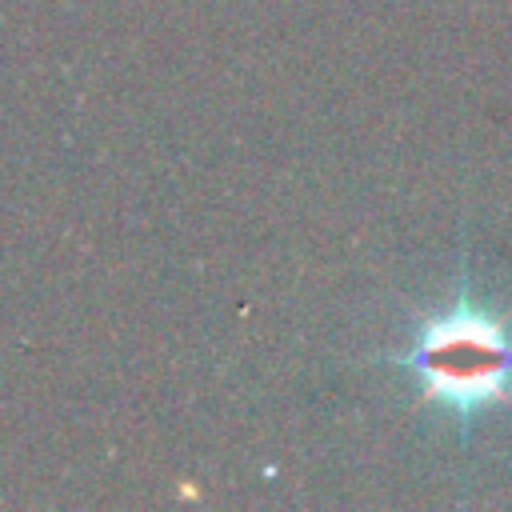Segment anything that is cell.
<instances>
[{"label": "cell", "mask_w": 512, "mask_h": 512, "mask_svg": "<svg viewBox=\"0 0 512 512\" xmlns=\"http://www.w3.org/2000/svg\"><path fill=\"white\" fill-rule=\"evenodd\" d=\"M396 364L424 404L468 432L480 416L512 404V320L460 288L452 304L412 328Z\"/></svg>", "instance_id": "cell-1"}]
</instances>
